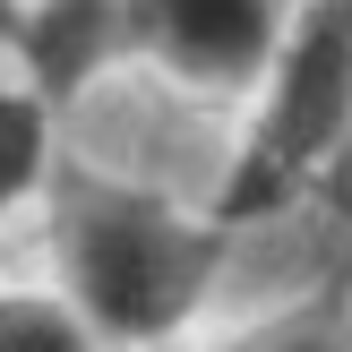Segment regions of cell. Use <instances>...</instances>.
Wrapping results in <instances>:
<instances>
[{
  "mask_svg": "<svg viewBox=\"0 0 352 352\" xmlns=\"http://www.w3.org/2000/svg\"><path fill=\"white\" fill-rule=\"evenodd\" d=\"M52 172H60V103L34 78H9L0 86V215L34 206Z\"/></svg>",
  "mask_w": 352,
  "mask_h": 352,
  "instance_id": "4",
  "label": "cell"
},
{
  "mask_svg": "<svg viewBox=\"0 0 352 352\" xmlns=\"http://www.w3.org/2000/svg\"><path fill=\"white\" fill-rule=\"evenodd\" d=\"M206 352H352V275H318L309 292H292L284 309L232 327Z\"/></svg>",
  "mask_w": 352,
  "mask_h": 352,
  "instance_id": "5",
  "label": "cell"
},
{
  "mask_svg": "<svg viewBox=\"0 0 352 352\" xmlns=\"http://www.w3.org/2000/svg\"><path fill=\"white\" fill-rule=\"evenodd\" d=\"M43 241H52V284L103 327V344H181L232 258V223L206 206L189 215L181 198L120 172L69 164L43 189Z\"/></svg>",
  "mask_w": 352,
  "mask_h": 352,
  "instance_id": "1",
  "label": "cell"
},
{
  "mask_svg": "<svg viewBox=\"0 0 352 352\" xmlns=\"http://www.w3.org/2000/svg\"><path fill=\"white\" fill-rule=\"evenodd\" d=\"M301 0H129V60L198 103H250Z\"/></svg>",
  "mask_w": 352,
  "mask_h": 352,
  "instance_id": "3",
  "label": "cell"
},
{
  "mask_svg": "<svg viewBox=\"0 0 352 352\" xmlns=\"http://www.w3.org/2000/svg\"><path fill=\"white\" fill-rule=\"evenodd\" d=\"M129 352H181V344H129Z\"/></svg>",
  "mask_w": 352,
  "mask_h": 352,
  "instance_id": "7",
  "label": "cell"
},
{
  "mask_svg": "<svg viewBox=\"0 0 352 352\" xmlns=\"http://www.w3.org/2000/svg\"><path fill=\"white\" fill-rule=\"evenodd\" d=\"M344 172H352V0H301L275 69L250 95L215 215L250 232L327 198Z\"/></svg>",
  "mask_w": 352,
  "mask_h": 352,
  "instance_id": "2",
  "label": "cell"
},
{
  "mask_svg": "<svg viewBox=\"0 0 352 352\" xmlns=\"http://www.w3.org/2000/svg\"><path fill=\"white\" fill-rule=\"evenodd\" d=\"M0 352H112L60 284H0Z\"/></svg>",
  "mask_w": 352,
  "mask_h": 352,
  "instance_id": "6",
  "label": "cell"
}]
</instances>
